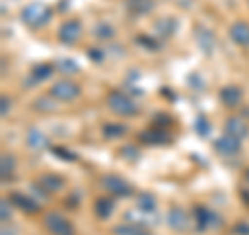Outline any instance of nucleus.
<instances>
[{
  "mask_svg": "<svg viewBox=\"0 0 249 235\" xmlns=\"http://www.w3.org/2000/svg\"><path fill=\"white\" fill-rule=\"evenodd\" d=\"M52 71H54V67L48 65V62H40V65H34V67H31L27 85H36V83L46 81V79H48V77L52 75Z\"/></svg>",
  "mask_w": 249,
  "mask_h": 235,
  "instance_id": "nucleus-19",
  "label": "nucleus"
},
{
  "mask_svg": "<svg viewBox=\"0 0 249 235\" xmlns=\"http://www.w3.org/2000/svg\"><path fill=\"white\" fill-rule=\"evenodd\" d=\"M196 42L204 54H212L216 48V36L212 34V29L204 25H196Z\"/></svg>",
  "mask_w": 249,
  "mask_h": 235,
  "instance_id": "nucleus-12",
  "label": "nucleus"
},
{
  "mask_svg": "<svg viewBox=\"0 0 249 235\" xmlns=\"http://www.w3.org/2000/svg\"><path fill=\"white\" fill-rule=\"evenodd\" d=\"M81 38V21L79 19H67L58 27V40L62 44H75Z\"/></svg>",
  "mask_w": 249,
  "mask_h": 235,
  "instance_id": "nucleus-8",
  "label": "nucleus"
},
{
  "mask_svg": "<svg viewBox=\"0 0 249 235\" xmlns=\"http://www.w3.org/2000/svg\"><path fill=\"white\" fill-rule=\"evenodd\" d=\"M52 154L56 156V158H62V160H77V154L75 152H69L67 148H62V146H54L52 148Z\"/></svg>",
  "mask_w": 249,
  "mask_h": 235,
  "instance_id": "nucleus-31",
  "label": "nucleus"
},
{
  "mask_svg": "<svg viewBox=\"0 0 249 235\" xmlns=\"http://www.w3.org/2000/svg\"><path fill=\"white\" fill-rule=\"evenodd\" d=\"M15 167H17L15 156L9 154V152H2V156H0V175H2V181H6V179L13 177Z\"/></svg>",
  "mask_w": 249,
  "mask_h": 235,
  "instance_id": "nucleus-24",
  "label": "nucleus"
},
{
  "mask_svg": "<svg viewBox=\"0 0 249 235\" xmlns=\"http://www.w3.org/2000/svg\"><path fill=\"white\" fill-rule=\"evenodd\" d=\"M88 57L91 59V60H96V62H100L104 57H106V52H102L100 48H89V52H88Z\"/></svg>",
  "mask_w": 249,
  "mask_h": 235,
  "instance_id": "nucleus-37",
  "label": "nucleus"
},
{
  "mask_svg": "<svg viewBox=\"0 0 249 235\" xmlns=\"http://www.w3.org/2000/svg\"><path fill=\"white\" fill-rule=\"evenodd\" d=\"M93 36L98 38V40H112L114 38V27L108 25L106 21H100L96 27H93Z\"/></svg>",
  "mask_w": 249,
  "mask_h": 235,
  "instance_id": "nucleus-27",
  "label": "nucleus"
},
{
  "mask_svg": "<svg viewBox=\"0 0 249 235\" xmlns=\"http://www.w3.org/2000/svg\"><path fill=\"white\" fill-rule=\"evenodd\" d=\"M112 210H114V200L110 196H102V198H98L93 202V213H96L98 218H102V221L112 215Z\"/></svg>",
  "mask_w": 249,
  "mask_h": 235,
  "instance_id": "nucleus-22",
  "label": "nucleus"
},
{
  "mask_svg": "<svg viewBox=\"0 0 249 235\" xmlns=\"http://www.w3.org/2000/svg\"><path fill=\"white\" fill-rule=\"evenodd\" d=\"M166 223L173 231L187 233L189 231V225H191V218H189V213H187L183 206H170L168 215H166Z\"/></svg>",
  "mask_w": 249,
  "mask_h": 235,
  "instance_id": "nucleus-7",
  "label": "nucleus"
},
{
  "mask_svg": "<svg viewBox=\"0 0 249 235\" xmlns=\"http://www.w3.org/2000/svg\"><path fill=\"white\" fill-rule=\"evenodd\" d=\"M42 223L50 235H77L75 225L60 213H46Z\"/></svg>",
  "mask_w": 249,
  "mask_h": 235,
  "instance_id": "nucleus-3",
  "label": "nucleus"
},
{
  "mask_svg": "<svg viewBox=\"0 0 249 235\" xmlns=\"http://www.w3.org/2000/svg\"><path fill=\"white\" fill-rule=\"evenodd\" d=\"M231 40L235 42L241 48H247L249 46V23L247 21H235L229 29Z\"/></svg>",
  "mask_w": 249,
  "mask_h": 235,
  "instance_id": "nucleus-14",
  "label": "nucleus"
},
{
  "mask_svg": "<svg viewBox=\"0 0 249 235\" xmlns=\"http://www.w3.org/2000/svg\"><path fill=\"white\" fill-rule=\"evenodd\" d=\"M224 131L229 136H235L239 139H245L249 136V125L243 117H229L227 123H224Z\"/></svg>",
  "mask_w": 249,
  "mask_h": 235,
  "instance_id": "nucleus-16",
  "label": "nucleus"
},
{
  "mask_svg": "<svg viewBox=\"0 0 249 235\" xmlns=\"http://www.w3.org/2000/svg\"><path fill=\"white\" fill-rule=\"evenodd\" d=\"M178 27V23L175 17H160L158 21L154 23V38H162V40H166V38L175 36V31Z\"/></svg>",
  "mask_w": 249,
  "mask_h": 235,
  "instance_id": "nucleus-15",
  "label": "nucleus"
},
{
  "mask_svg": "<svg viewBox=\"0 0 249 235\" xmlns=\"http://www.w3.org/2000/svg\"><path fill=\"white\" fill-rule=\"evenodd\" d=\"M50 96L54 100H60V102H73L81 96V85L71 79H58L56 83H52Z\"/></svg>",
  "mask_w": 249,
  "mask_h": 235,
  "instance_id": "nucleus-4",
  "label": "nucleus"
},
{
  "mask_svg": "<svg viewBox=\"0 0 249 235\" xmlns=\"http://www.w3.org/2000/svg\"><path fill=\"white\" fill-rule=\"evenodd\" d=\"M193 223H196V229L197 231H208V229H216V227H220L222 218L218 216L216 213H212L208 206H201L197 204L193 208Z\"/></svg>",
  "mask_w": 249,
  "mask_h": 235,
  "instance_id": "nucleus-5",
  "label": "nucleus"
},
{
  "mask_svg": "<svg viewBox=\"0 0 249 235\" xmlns=\"http://www.w3.org/2000/svg\"><path fill=\"white\" fill-rule=\"evenodd\" d=\"M40 190H44L46 194H58L65 190V179H62L58 173H44L37 177V183H36Z\"/></svg>",
  "mask_w": 249,
  "mask_h": 235,
  "instance_id": "nucleus-11",
  "label": "nucleus"
},
{
  "mask_svg": "<svg viewBox=\"0 0 249 235\" xmlns=\"http://www.w3.org/2000/svg\"><path fill=\"white\" fill-rule=\"evenodd\" d=\"M9 113H11V98L9 96H2V98H0V115L9 117Z\"/></svg>",
  "mask_w": 249,
  "mask_h": 235,
  "instance_id": "nucleus-35",
  "label": "nucleus"
},
{
  "mask_svg": "<svg viewBox=\"0 0 249 235\" xmlns=\"http://www.w3.org/2000/svg\"><path fill=\"white\" fill-rule=\"evenodd\" d=\"M154 125L156 127H170V125H173V119H170L168 115H156V119H154Z\"/></svg>",
  "mask_w": 249,
  "mask_h": 235,
  "instance_id": "nucleus-34",
  "label": "nucleus"
},
{
  "mask_svg": "<svg viewBox=\"0 0 249 235\" xmlns=\"http://www.w3.org/2000/svg\"><path fill=\"white\" fill-rule=\"evenodd\" d=\"M34 108L36 111H40V113H54L58 108V100H52L48 96H40L34 102Z\"/></svg>",
  "mask_w": 249,
  "mask_h": 235,
  "instance_id": "nucleus-26",
  "label": "nucleus"
},
{
  "mask_svg": "<svg viewBox=\"0 0 249 235\" xmlns=\"http://www.w3.org/2000/svg\"><path fill=\"white\" fill-rule=\"evenodd\" d=\"M127 131H129V129H127V125H123V123H106L104 127H102V133H104V137H106V139L123 137Z\"/></svg>",
  "mask_w": 249,
  "mask_h": 235,
  "instance_id": "nucleus-25",
  "label": "nucleus"
},
{
  "mask_svg": "<svg viewBox=\"0 0 249 235\" xmlns=\"http://www.w3.org/2000/svg\"><path fill=\"white\" fill-rule=\"evenodd\" d=\"M193 127H196L199 137H206L208 133H210V121L206 119L204 115H197V119H196V123H193Z\"/></svg>",
  "mask_w": 249,
  "mask_h": 235,
  "instance_id": "nucleus-29",
  "label": "nucleus"
},
{
  "mask_svg": "<svg viewBox=\"0 0 249 235\" xmlns=\"http://www.w3.org/2000/svg\"><path fill=\"white\" fill-rule=\"evenodd\" d=\"M121 156H123V158H129V160H135L139 156V150L135 146H123L121 148Z\"/></svg>",
  "mask_w": 249,
  "mask_h": 235,
  "instance_id": "nucleus-33",
  "label": "nucleus"
},
{
  "mask_svg": "<svg viewBox=\"0 0 249 235\" xmlns=\"http://www.w3.org/2000/svg\"><path fill=\"white\" fill-rule=\"evenodd\" d=\"M214 150L220 156H237L241 152V139L224 133V136H220L214 142Z\"/></svg>",
  "mask_w": 249,
  "mask_h": 235,
  "instance_id": "nucleus-9",
  "label": "nucleus"
},
{
  "mask_svg": "<svg viewBox=\"0 0 249 235\" xmlns=\"http://www.w3.org/2000/svg\"><path fill=\"white\" fill-rule=\"evenodd\" d=\"M102 187L108 194L119 196V198H129V196L133 194V185L121 175H104L102 177Z\"/></svg>",
  "mask_w": 249,
  "mask_h": 235,
  "instance_id": "nucleus-6",
  "label": "nucleus"
},
{
  "mask_svg": "<svg viewBox=\"0 0 249 235\" xmlns=\"http://www.w3.org/2000/svg\"><path fill=\"white\" fill-rule=\"evenodd\" d=\"M11 198H2L0 200V218H2V223H9L11 221Z\"/></svg>",
  "mask_w": 249,
  "mask_h": 235,
  "instance_id": "nucleus-30",
  "label": "nucleus"
},
{
  "mask_svg": "<svg viewBox=\"0 0 249 235\" xmlns=\"http://www.w3.org/2000/svg\"><path fill=\"white\" fill-rule=\"evenodd\" d=\"M9 198H11V202H13V206H17V208L23 210L25 215H36V213H40V204H37V200L29 198V196H25V194L13 192Z\"/></svg>",
  "mask_w": 249,
  "mask_h": 235,
  "instance_id": "nucleus-13",
  "label": "nucleus"
},
{
  "mask_svg": "<svg viewBox=\"0 0 249 235\" xmlns=\"http://www.w3.org/2000/svg\"><path fill=\"white\" fill-rule=\"evenodd\" d=\"M135 204H137V208L142 210L143 215H154V213H156V206H158V202H156L154 194H150V192H142V194L137 196Z\"/></svg>",
  "mask_w": 249,
  "mask_h": 235,
  "instance_id": "nucleus-23",
  "label": "nucleus"
},
{
  "mask_svg": "<svg viewBox=\"0 0 249 235\" xmlns=\"http://www.w3.org/2000/svg\"><path fill=\"white\" fill-rule=\"evenodd\" d=\"M112 235H152L142 223H121L112 227Z\"/></svg>",
  "mask_w": 249,
  "mask_h": 235,
  "instance_id": "nucleus-21",
  "label": "nucleus"
},
{
  "mask_svg": "<svg viewBox=\"0 0 249 235\" xmlns=\"http://www.w3.org/2000/svg\"><path fill=\"white\" fill-rule=\"evenodd\" d=\"M2 235H19V229L17 227H13V225L2 223Z\"/></svg>",
  "mask_w": 249,
  "mask_h": 235,
  "instance_id": "nucleus-38",
  "label": "nucleus"
},
{
  "mask_svg": "<svg viewBox=\"0 0 249 235\" xmlns=\"http://www.w3.org/2000/svg\"><path fill=\"white\" fill-rule=\"evenodd\" d=\"M139 142H143V144H168L170 137L166 136V131L162 127H154V129L139 133Z\"/></svg>",
  "mask_w": 249,
  "mask_h": 235,
  "instance_id": "nucleus-20",
  "label": "nucleus"
},
{
  "mask_svg": "<svg viewBox=\"0 0 249 235\" xmlns=\"http://www.w3.org/2000/svg\"><path fill=\"white\" fill-rule=\"evenodd\" d=\"M232 235H249V223H237L232 227Z\"/></svg>",
  "mask_w": 249,
  "mask_h": 235,
  "instance_id": "nucleus-36",
  "label": "nucleus"
},
{
  "mask_svg": "<svg viewBox=\"0 0 249 235\" xmlns=\"http://www.w3.org/2000/svg\"><path fill=\"white\" fill-rule=\"evenodd\" d=\"M25 144H27L29 150L40 152V150H44V148L50 146V139H48V136H46L44 131L31 127V129L27 131V136H25Z\"/></svg>",
  "mask_w": 249,
  "mask_h": 235,
  "instance_id": "nucleus-17",
  "label": "nucleus"
},
{
  "mask_svg": "<svg viewBox=\"0 0 249 235\" xmlns=\"http://www.w3.org/2000/svg\"><path fill=\"white\" fill-rule=\"evenodd\" d=\"M245 183H247V185H249V169H247V171H245Z\"/></svg>",
  "mask_w": 249,
  "mask_h": 235,
  "instance_id": "nucleus-39",
  "label": "nucleus"
},
{
  "mask_svg": "<svg viewBox=\"0 0 249 235\" xmlns=\"http://www.w3.org/2000/svg\"><path fill=\"white\" fill-rule=\"evenodd\" d=\"M124 9L131 17H145L154 11V0H124Z\"/></svg>",
  "mask_w": 249,
  "mask_h": 235,
  "instance_id": "nucleus-18",
  "label": "nucleus"
},
{
  "mask_svg": "<svg viewBox=\"0 0 249 235\" xmlns=\"http://www.w3.org/2000/svg\"><path fill=\"white\" fill-rule=\"evenodd\" d=\"M218 98H220V104L227 108H237L241 102H243V90L235 83H229L218 92Z\"/></svg>",
  "mask_w": 249,
  "mask_h": 235,
  "instance_id": "nucleus-10",
  "label": "nucleus"
},
{
  "mask_svg": "<svg viewBox=\"0 0 249 235\" xmlns=\"http://www.w3.org/2000/svg\"><path fill=\"white\" fill-rule=\"evenodd\" d=\"M137 44H142V46H145L147 50H158L160 48V44H158V38H150V36H139L137 38Z\"/></svg>",
  "mask_w": 249,
  "mask_h": 235,
  "instance_id": "nucleus-32",
  "label": "nucleus"
},
{
  "mask_svg": "<svg viewBox=\"0 0 249 235\" xmlns=\"http://www.w3.org/2000/svg\"><path fill=\"white\" fill-rule=\"evenodd\" d=\"M21 21L25 23L27 27L31 29H40L44 25H48L50 19H52V9L44 2H31L27 6L21 9Z\"/></svg>",
  "mask_w": 249,
  "mask_h": 235,
  "instance_id": "nucleus-1",
  "label": "nucleus"
},
{
  "mask_svg": "<svg viewBox=\"0 0 249 235\" xmlns=\"http://www.w3.org/2000/svg\"><path fill=\"white\" fill-rule=\"evenodd\" d=\"M56 69L60 73H65V75H75L77 71H79V65H77L73 59H58L56 60Z\"/></svg>",
  "mask_w": 249,
  "mask_h": 235,
  "instance_id": "nucleus-28",
  "label": "nucleus"
},
{
  "mask_svg": "<svg viewBox=\"0 0 249 235\" xmlns=\"http://www.w3.org/2000/svg\"><path fill=\"white\" fill-rule=\"evenodd\" d=\"M106 104L112 113L121 115V117H135L139 113V106L127 92L123 90H110L106 96Z\"/></svg>",
  "mask_w": 249,
  "mask_h": 235,
  "instance_id": "nucleus-2",
  "label": "nucleus"
}]
</instances>
